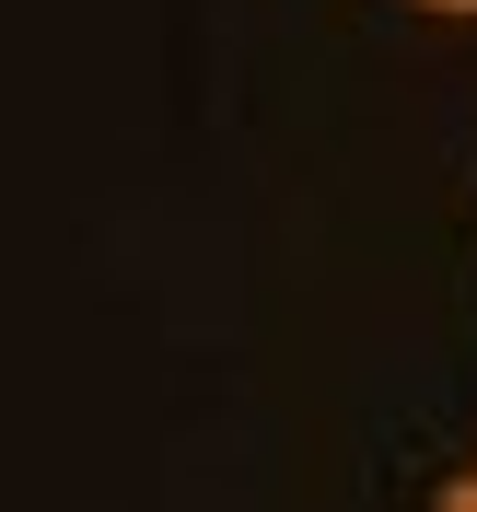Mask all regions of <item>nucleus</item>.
Instances as JSON below:
<instances>
[{
  "label": "nucleus",
  "mask_w": 477,
  "mask_h": 512,
  "mask_svg": "<svg viewBox=\"0 0 477 512\" xmlns=\"http://www.w3.org/2000/svg\"><path fill=\"white\" fill-rule=\"evenodd\" d=\"M431 512H477V466H466V478H454V489H443Z\"/></svg>",
  "instance_id": "obj_1"
},
{
  "label": "nucleus",
  "mask_w": 477,
  "mask_h": 512,
  "mask_svg": "<svg viewBox=\"0 0 477 512\" xmlns=\"http://www.w3.org/2000/svg\"><path fill=\"white\" fill-rule=\"evenodd\" d=\"M431 12H477V0H431Z\"/></svg>",
  "instance_id": "obj_2"
}]
</instances>
